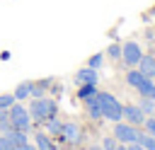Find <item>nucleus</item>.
Returning <instances> with one entry per match:
<instances>
[{"label":"nucleus","mask_w":155,"mask_h":150,"mask_svg":"<svg viewBox=\"0 0 155 150\" xmlns=\"http://www.w3.org/2000/svg\"><path fill=\"white\" fill-rule=\"evenodd\" d=\"M97 99H99V106H102V119H109L114 123L124 119V104L111 92H97Z\"/></svg>","instance_id":"nucleus-1"},{"label":"nucleus","mask_w":155,"mask_h":150,"mask_svg":"<svg viewBox=\"0 0 155 150\" xmlns=\"http://www.w3.org/2000/svg\"><path fill=\"white\" fill-rule=\"evenodd\" d=\"M58 114V106L53 99L48 97H31L29 102V116L36 119V121H46V119H53Z\"/></svg>","instance_id":"nucleus-2"},{"label":"nucleus","mask_w":155,"mask_h":150,"mask_svg":"<svg viewBox=\"0 0 155 150\" xmlns=\"http://www.w3.org/2000/svg\"><path fill=\"white\" fill-rule=\"evenodd\" d=\"M10 121H12V128L15 131H29V126H31V116H29V109L24 106V104H19V102H15L10 109Z\"/></svg>","instance_id":"nucleus-3"},{"label":"nucleus","mask_w":155,"mask_h":150,"mask_svg":"<svg viewBox=\"0 0 155 150\" xmlns=\"http://www.w3.org/2000/svg\"><path fill=\"white\" fill-rule=\"evenodd\" d=\"M138 135H140V131H138L136 126H131V123H121V121L114 123V138H116L119 143H124V145L138 143Z\"/></svg>","instance_id":"nucleus-4"},{"label":"nucleus","mask_w":155,"mask_h":150,"mask_svg":"<svg viewBox=\"0 0 155 150\" xmlns=\"http://www.w3.org/2000/svg\"><path fill=\"white\" fill-rule=\"evenodd\" d=\"M140 58H143V51H140V46H138L136 41H126V44L121 46V60H124L126 65H138Z\"/></svg>","instance_id":"nucleus-5"},{"label":"nucleus","mask_w":155,"mask_h":150,"mask_svg":"<svg viewBox=\"0 0 155 150\" xmlns=\"http://www.w3.org/2000/svg\"><path fill=\"white\" fill-rule=\"evenodd\" d=\"M124 119H126V123H131V126H143L145 114L140 111L138 104H126V106H124Z\"/></svg>","instance_id":"nucleus-6"},{"label":"nucleus","mask_w":155,"mask_h":150,"mask_svg":"<svg viewBox=\"0 0 155 150\" xmlns=\"http://www.w3.org/2000/svg\"><path fill=\"white\" fill-rule=\"evenodd\" d=\"M75 80H78V85H97V70L85 65L75 73Z\"/></svg>","instance_id":"nucleus-7"},{"label":"nucleus","mask_w":155,"mask_h":150,"mask_svg":"<svg viewBox=\"0 0 155 150\" xmlns=\"http://www.w3.org/2000/svg\"><path fill=\"white\" fill-rule=\"evenodd\" d=\"M138 70H140L148 80H153V77H155V56H143V58L138 60Z\"/></svg>","instance_id":"nucleus-8"},{"label":"nucleus","mask_w":155,"mask_h":150,"mask_svg":"<svg viewBox=\"0 0 155 150\" xmlns=\"http://www.w3.org/2000/svg\"><path fill=\"white\" fill-rule=\"evenodd\" d=\"M85 111H87V116H90V119H102V106H99L97 94H92V97H87V99H85Z\"/></svg>","instance_id":"nucleus-9"},{"label":"nucleus","mask_w":155,"mask_h":150,"mask_svg":"<svg viewBox=\"0 0 155 150\" xmlns=\"http://www.w3.org/2000/svg\"><path fill=\"white\" fill-rule=\"evenodd\" d=\"M61 135H63L68 143H78V140H80V128H78L75 123H63Z\"/></svg>","instance_id":"nucleus-10"},{"label":"nucleus","mask_w":155,"mask_h":150,"mask_svg":"<svg viewBox=\"0 0 155 150\" xmlns=\"http://www.w3.org/2000/svg\"><path fill=\"white\" fill-rule=\"evenodd\" d=\"M31 85H34V82H29V80H27V82H19V85L15 87V92H12V94H15V99H17V102H22V99L31 97Z\"/></svg>","instance_id":"nucleus-11"},{"label":"nucleus","mask_w":155,"mask_h":150,"mask_svg":"<svg viewBox=\"0 0 155 150\" xmlns=\"http://www.w3.org/2000/svg\"><path fill=\"white\" fill-rule=\"evenodd\" d=\"M34 143H36V150H56L53 140H51L46 133H36V135H34Z\"/></svg>","instance_id":"nucleus-12"},{"label":"nucleus","mask_w":155,"mask_h":150,"mask_svg":"<svg viewBox=\"0 0 155 150\" xmlns=\"http://www.w3.org/2000/svg\"><path fill=\"white\" fill-rule=\"evenodd\" d=\"M136 90L140 92V97H148V99H155V82H153V80H148V77H145V80H143V82H140V85H138Z\"/></svg>","instance_id":"nucleus-13"},{"label":"nucleus","mask_w":155,"mask_h":150,"mask_svg":"<svg viewBox=\"0 0 155 150\" xmlns=\"http://www.w3.org/2000/svg\"><path fill=\"white\" fill-rule=\"evenodd\" d=\"M5 135L10 138V143H12L15 148H17V145H24V143H29V140H27V133H24V131H15V128H10V131H7Z\"/></svg>","instance_id":"nucleus-14"},{"label":"nucleus","mask_w":155,"mask_h":150,"mask_svg":"<svg viewBox=\"0 0 155 150\" xmlns=\"http://www.w3.org/2000/svg\"><path fill=\"white\" fill-rule=\"evenodd\" d=\"M143 80H145V75H143L140 70H128V73H126V82H128L131 87H138Z\"/></svg>","instance_id":"nucleus-15"},{"label":"nucleus","mask_w":155,"mask_h":150,"mask_svg":"<svg viewBox=\"0 0 155 150\" xmlns=\"http://www.w3.org/2000/svg\"><path fill=\"white\" fill-rule=\"evenodd\" d=\"M138 106H140V111H143L145 116H153V114H155V99H148V97H140V102H138Z\"/></svg>","instance_id":"nucleus-16"},{"label":"nucleus","mask_w":155,"mask_h":150,"mask_svg":"<svg viewBox=\"0 0 155 150\" xmlns=\"http://www.w3.org/2000/svg\"><path fill=\"white\" fill-rule=\"evenodd\" d=\"M99 90H97V85H80V90H78V97L85 102L87 97H92V94H97Z\"/></svg>","instance_id":"nucleus-17"},{"label":"nucleus","mask_w":155,"mask_h":150,"mask_svg":"<svg viewBox=\"0 0 155 150\" xmlns=\"http://www.w3.org/2000/svg\"><path fill=\"white\" fill-rule=\"evenodd\" d=\"M12 128V121H10V111L7 109H0V133H7Z\"/></svg>","instance_id":"nucleus-18"},{"label":"nucleus","mask_w":155,"mask_h":150,"mask_svg":"<svg viewBox=\"0 0 155 150\" xmlns=\"http://www.w3.org/2000/svg\"><path fill=\"white\" fill-rule=\"evenodd\" d=\"M46 128H48V133L51 135H61V128H63V123L53 116V119H46Z\"/></svg>","instance_id":"nucleus-19"},{"label":"nucleus","mask_w":155,"mask_h":150,"mask_svg":"<svg viewBox=\"0 0 155 150\" xmlns=\"http://www.w3.org/2000/svg\"><path fill=\"white\" fill-rule=\"evenodd\" d=\"M138 143H140L145 150H155V135H150V133H140V135H138Z\"/></svg>","instance_id":"nucleus-20"},{"label":"nucleus","mask_w":155,"mask_h":150,"mask_svg":"<svg viewBox=\"0 0 155 150\" xmlns=\"http://www.w3.org/2000/svg\"><path fill=\"white\" fill-rule=\"evenodd\" d=\"M46 87H48V80H39V82H34V85H31V97H44Z\"/></svg>","instance_id":"nucleus-21"},{"label":"nucleus","mask_w":155,"mask_h":150,"mask_svg":"<svg viewBox=\"0 0 155 150\" xmlns=\"http://www.w3.org/2000/svg\"><path fill=\"white\" fill-rule=\"evenodd\" d=\"M15 102H17V99H15V94H12V92H5V94H0V109H10Z\"/></svg>","instance_id":"nucleus-22"},{"label":"nucleus","mask_w":155,"mask_h":150,"mask_svg":"<svg viewBox=\"0 0 155 150\" xmlns=\"http://www.w3.org/2000/svg\"><path fill=\"white\" fill-rule=\"evenodd\" d=\"M102 63H104V53H94V56H90V60H87V65L94 68V70H99Z\"/></svg>","instance_id":"nucleus-23"},{"label":"nucleus","mask_w":155,"mask_h":150,"mask_svg":"<svg viewBox=\"0 0 155 150\" xmlns=\"http://www.w3.org/2000/svg\"><path fill=\"white\" fill-rule=\"evenodd\" d=\"M107 56L109 58H121V46L119 44H109L107 46Z\"/></svg>","instance_id":"nucleus-24"},{"label":"nucleus","mask_w":155,"mask_h":150,"mask_svg":"<svg viewBox=\"0 0 155 150\" xmlns=\"http://www.w3.org/2000/svg\"><path fill=\"white\" fill-rule=\"evenodd\" d=\"M116 145H119V140H116L114 135H109V138L102 140V148H104V150H116Z\"/></svg>","instance_id":"nucleus-25"},{"label":"nucleus","mask_w":155,"mask_h":150,"mask_svg":"<svg viewBox=\"0 0 155 150\" xmlns=\"http://www.w3.org/2000/svg\"><path fill=\"white\" fill-rule=\"evenodd\" d=\"M143 126H145V133H150V135H155V116H145V121H143Z\"/></svg>","instance_id":"nucleus-26"},{"label":"nucleus","mask_w":155,"mask_h":150,"mask_svg":"<svg viewBox=\"0 0 155 150\" xmlns=\"http://www.w3.org/2000/svg\"><path fill=\"white\" fill-rule=\"evenodd\" d=\"M0 150H15V145L10 143V138L5 133H0Z\"/></svg>","instance_id":"nucleus-27"},{"label":"nucleus","mask_w":155,"mask_h":150,"mask_svg":"<svg viewBox=\"0 0 155 150\" xmlns=\"http://www.w3.org/2000/svg\"><path fill=\"white\" fill-rule=\"evenodd\" d=\"M128 150H145V148H143L140 143H131V145H128Z\"/></svg>","instance_id":"nucleus-28"},{"label":"nucleus","mask_w":155,"mask_h":150,"mask_svg":"<svg viewBox=\"0 0 155 150\" xmlns=\"http://www.w3.org/2000/svg\"><path fill=\"white\" fill-rule=\"evenodd\" d=\"M116 150H128V145H124V143H121V145H116Z\"/></svg>","instance_id":"nucleus-29"},{"label":"nucleus","mask_w":155,"mask_h":150,"mask_svg":"<svg viewBox=\"0 0 155 150\" xmlns=\"http://www.w3.org/2000/svg\"><path fill=\"white\" fill-rule=\"evenodd\" d=\"M87 150H104V148H97V145H92V148H87Z\"/></svg>","instance_id":"nucleus-30"},{"label":"nucleus","mask_w":155,"mask_h":150,"mask_svg":"<svg viewBox=\"0 0 155 150\" xmlns=\"http://www.w3.org/2000/svg\"><path fill=\"white\" fill-rule=\"evenodd\" d=\"M153 116H155V114H153Z\"/></svg>","instance_id":"nucleus-31"}]
</instances>
